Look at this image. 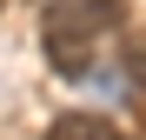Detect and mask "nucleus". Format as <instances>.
<instances>
[{
  "label": "nucleus",
  "mask_w": 146,
  "mask_h": 140,
  "mask_svg": "<svg viewBox=\"0 0 146 140\" xmlns=\"http://www.w3.org/2000/svg\"><path fill=\"white\" fill-rule=\"evenodd\" d=\"M46 140H126V133H119L106 113H60Z\"/></svg>",
  "instance_id": "obj_2"
},
{
  "label": "nucleus",
  "mask_w": 146,
  "mask_h": 140,
  "mask_svg": "<svg viewBox=\"0 0 146 140\" xmlns=\"http://www.w3.org/2000/svg\"><path fill=\"white\" fill-rule=\"evenodd\" d=\"M0 7H7V0H0Z\"/></svg>",
  "instance_id": "obj_5"
},
{
  "label": "nucleus",
  "mask_w": 146,
  "mask_h": 140,
  "mask_svg": "<svg viewBox=\"0 0 146 140\" xmlns=\"http://www.w3.org/2000/svg\"><path fill=\"white\" fill-rule=\"evenodd\" d=\"M86 7H100V13L113 20V27H119V13H126V0H86Z\"/></svg>",
  "instance_id": "obj_4"
},
{
  "label": "nucleus",
  "mask_w": 146,
  "mask_h": 140,
  "mask_svg": "<svg viewBox=\"0 0 146 140\" xmlns=\"http://www.w3.org/2000/svg\"><path fill=\"white\" fill-rule=\"evenodd\" d=\"M119 67L133 74V87H146V33H126V40H119Z\"/></svg>",
  "instance_id": "obj_3"
},
{
  "label": "nucleus",
  "mask_w": 146,
  "mask_h": 140,
  "mask_svg": "<svg viewBox=\"0 0 146 140\" xmlns=\"http://www.w3.org/2000/svg\"><path fill=\"white\" fill-rule=\"evenodd\" d=\"M106 33H113V20L100 7H86V0H46V13H40V47H46V60L60 74H86L93 47Z\"/></svg>",
  "instance_id": "obj_1"
}]
</instances>
